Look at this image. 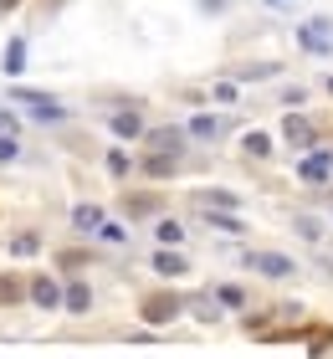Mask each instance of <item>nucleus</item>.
<instances>
[{
    "instance_id": "1",
    "label": "nucleus",
    "mask_w": 333,
    "mask_h": 359,
    "mask_svg": "<svg viewBox=\"0 0 333 359\" xmlns=\"http://www.w3.org/2000/svg\"><path fill=\"white\" fill-rule=\"evenodd\" d=\"M139 313H144V323H175L179 318V298L175 292H149L139 303Z\"/></svg>"
},
{
    "instance_id": "2",
    "label": "nucleus",
    "mask_w": 333,
    "mask_h": 359,
    "mask_svg": "<svg viewBox=\"0 0 333 359\" xmlns=\"http://www.w3.org/2000/svg\"><path fill=\"white\" fill-rule=\"evenodd\" d=\"M297 41H303L313 57H328V52H333V21H328V15H318V21H308L303 31H297Z\"/></svg>"
},
{
    "instance_id": "3",
    "label": "nucleus",
    "mask_w": 333,
    "mask_h": 359,
    "mask_svg": "<svg viewBox=\"0 0 333 359\" xmlns=\"http://www.w3.org/2000/svg\"><path fill=\"white\" fill-rule=\"evenodd\" d=\"M282 134H287V144H297V149H318V123L313 118H303V113H287V118H282Z\"/></svg>"
},
{
    "instance_id": "4",
    "label": "nucleus",
    "mask_w": 333,
    "mask_h": 359,
    "mask_svg": "<svg viewBox=\"0 0 333 359\" xmlns=\"http://www.w3.org/2000/svg\"><path fill=\"white\" fill-rule=\"evenodd\" d=\"M328 175H333V154L328 149H308L303 165H297V180H308V185H328Z\"/></svg>"
},
{
    "instance_id": "5",
    "label": "nucleus",
    "mask_w": 333,
    "mask_h": 359,
    "mask_svg": "<svg viewBox=\"0 0 333 359\" xmlns=\"http://www.w3.org/2000/svg\"><path fill=\"white\" fill-rule=\"evenodd\" d=\"M144 149L149 154H185V128H149Z\"/></svg>"
},
{
    "instance_id": "6",
    "label": "nucleus",
    "mask_w": 333,
    "mask_h": 359,
    "mask_svg": "<svg viewBox=\"0 0 333 359\" xmlns=\"http://www.w3.org/2000/svg\"><path fill=\"white\" fill-rule=\"evenodd\" d=\"M246 267L261 272V277H297V267L282 252H252V257H246Z\"/></svg>"
},
{
    "instance_id": "7",
    "label": "nucleus",
    "mask_w": 333,
    "mask_h": 359,
    "mask_svg": "<svg viewBox=\"0 0 333 359\" xmlns=\"http://www.w3.org/2000/svg\"><path fill=\"white\" fill-rule=\"evenodd\" d=\"M26 292H31V303H36V308H62V283H57V277H31V283H26Z\"/></svg>"
},
{
    "instance_id": "8",
    "label": "nucleus",
    "mask_w": 333,
    "mask_h": 359,
    "mask_svg": "<svg viewBox=\"0 0 333 359\" xmlns=\"http://www.w3.org/2000/svg\"><path fill=\"white\" fill-rule=\"evenodd\" d=\"M11 97H15V103H26V108H31V113H36V118H41V123H57V118H62V108H57V103H46V93H31V88H15Z\"/></svg>"
},
{
    "instance_id": "9",
    "label": "nucleus",
    "mask_w": 333,
    "mask_h": 359,
    "mask_svg": "<svg viewBox=\"0 0 333 359\" xmlns=\"http://www.w3.org/2000/svg\"><path fill=\"white\" fill-rule=\"evenodd\" d=\"M190 205L195 210H236L241 201L231 190H190Z\"/></svg>"
},
{
    "instance_id": "10",
    "label": "nucleus",
    "mask_w": 333,
    "mask_h": 359,
    "mask_svg": "<svg viewBox=\"0 0 333 359\" xmlns=\"http://www.w3.org/2000/svg\"><path fill=\"white\" fill-rule=\"evenodd\" d=\"M139 170H144L149 180H170V175L179 170V154H149V149H144V165H139Z\"/></svg>"
},
{
    "instance_id": "11",
    "label": "nucleus",
    "mask_w": 333,
    "mask_h": 359,
    "mask_svg": "<svg viewBox=\"0 0 333 359\" xmlns=\"http://www.w3.org/2000/svg\"><path fill=\"white\" fill-rule=\"evenodd\" d=\"M62 308H67V313H88V308H93V287L88 283H67L62 287Z\"/></svg>"
},
{
    "instance_id": "12",
    "label": "nucleus",
    "mask_w": 333,
    "mask_h": 359,
    "mask_svg": "<svg viewBox=\"0 0 333 359\" xmlns=\"http://www.w3.org/2000/svg\"><path fill=\"white\" fill-rule=\"evenodd\" d=\"M185 267H190V262L179 257V247H159V252H154V272H159V277H179Z\"/></svg>"
},
{
    "instance_id": "13",
    "label": "nucleus",
    "mask_w": 333,
    "mask_h": 359,
    "mask_svg": "<svg viewBox=\"0 0 333 359\" xmlns=\"http://www.w3.org/2000/svg\"><path fill=\"white\" fill-rule=\"evenodd\" d=\"M108 128H113L118 139H144V118H139V113H113Z\"/></svg>"
},
{
    "instance_id": "14",
    "label": "nucleus",
    "mask_w": 333,
    "mask_h": 359,
    "mask_svg": "<svg viewBox=\"0 0 333 359\" xmlns=\"http://www.w3.org/2000/svg\"><path fill=\"white\" fill-rule=\"evenodd\" d=\"M190 134H195V139H221V134H226V118L200 113V118H190Z\"/></svg>"
},
{
    "instance_id": "15",
    "label": "nucleus",
    "mask_w": 333,
    "mask_h": 359,
    "mask_svg": "<svg viewBox=\"0 0 333 359\" xmlns=\"http://www.w3.org/2000/svg\"><path fill=\"white\" fill-rule=\"evenodd\" d=\"M72 226H77V231H103V210H97V205H77Z\"/></svg>"
},
{
    "instance_id": "16",
    "label": "nucleus",
    "mask_w": 333,
    "mask_h": 359,
    "mask_svg": "<svg viewBox=\"0 0 333 359\" xmlns=\"http://www.w3.org/2000/svg\"><path fill=\"white\" fill-rule=\"evenodd\" d=\"M0 67H6V77L21 72V67H26V41H11V46H6V62H0Z\"/></svg>"
},
{
    "instance_id": "17",
    "label": "nucleus",
    "mask_w": 333,
    "mask_h": 359,
    "mask_svg": "<svg viewBox=\"0 0 333 359\" xmlns=\"http://www.w3.org/2000/svg\"><path fill=\"white\" fill-rule=\"evenodd\" d=\"M123 210H128V216H149V210H159V195H128Z\"/></svg>"
},
{
    "instance_id": "18",
    "label": "nucleus",
    "mask_w": 333,
    "mask_h": 359,
    "mask_svg": "<svg viewBox=\"0 0 333 359\" xmlns=\"http://www.w3.org/2000/svg\"><path fill=\"white\" fill-rule=\"evenodd\" d=\"M246 154H252V159H266V154H272V139H266L261 128H252V134H246Z\"/></svg>"
},
{
    "instance_id": "19",
    "label": "nucleus",
    "mask_w": 333,
    "mask_h": 359,
    "mask_svg": "<svg viewBox=\"0 0 333 359\" xmlns=\"http://www.w3.org/2000/svg\"><path fill=\"white\" fill-rule=\"evenodd\" d=\"M215 303H226V308H246V287H241V283H226L221 292H215Z\"/></svg>"
},
{
    "instance_id": "20",
    "label": "nucleus",
    "mask_w": 333,
    "mask_h": 359,
    "mask_svg": "<svg viewBox=\"0 0 333 359\" xmlns=\"http://www.w3.org/2000/svg\"><path fill=\"white\" fill-rule=\"evenodd\" d=\"M185 241V226L179 221H159V247H179Z\"/></svg>"
},
{
    "instance_id": "21",
    "label": "nucleus",
    "mask_w": 333,
    "mask_h": 359,
    "mask_svg": "<svg viewBox=\"0 0 333 359\" xmlns=\"http://www.w3.org/2000/svg\"><path fill=\"white\" fill-rule=\"evenodd\" d=\"M36 247H41V241H36V231H21V236H11V252H15V257H31Z\"/></svg>"
},
{
    "instance_id": "22",
    "label": "nucleus",
    "mask_w": 333,
    "mask_h": 359,
    "mask_svg": "<svg viewBox=\"0 0 333 359\" xmlns=\"http://www.w3.org/2000/svg\"><path fill=\"white\" fill-rule=\"evenodd\" d=\"M297 236H303V241H318V236H323V226L313 221V216H297Z\"/></svg>"
},
{
    "instance_id": "23",
    "label": "nucleus",
    "mask_w": 333,
    "mask_h": 359,
    "mask_svg": "<svg viewBox=\"0 0 333 359\" xmlns=\"http://www.w3.org/2000/svg\"><path fill=\"white\" fill-rule=\"evenodd\" d=\"M108 170H113V175H128V154L113 149V154H108Z\"/></svg>"
},
{
    "instance_id": "24",
    "label": "nucleus",
    "mask_w": 333,
    "mask_h": 359,
    "mask_svg": "<svg viewBox=\"0 0 333 359\" xmlns=\"http://www.w3.org/2000/svg\"><path fill=\"white\" fill-rule=\"evenodd\" d=\"M215 103H236V83H221V88H215Z\"/></svg>"
},
{
    "instance_id": "25",
    "label": "nucleus",
    "mask_w": 333,
    "mask_h": 359,
    "mask_svg": "<svg viewBox=\"0 0 333 359\" xmlns=\"http://www.w3.org/2000/svg\"><path fill=\"white\" fill-rule=\"evenodd\" d=\"M15 154H21V144H15V139L6 134V139H0V159H15Z\"/></svg>"
},
{
    "instance_id": "26",
    "label": "nucleus",
    "mask_w": 333,
    "mask_h": 359,
    "mask_svg": "<svg viewBox=\"0 0 333 359\" xmlns=\"http://www.w3.org/2000/svg\"><path fill=\"white\" fill-rule=\"evenodd\" d=\"M0 303H15V283L11 277H0Z\"/></svg>"
},
{
    "instance_id": "27",
    "label": "nucleus",
    "mask_w": 333,
    "mask_h": 359,
    "mask_svg": "<svg viewBox=\"0 0 333 359\" xmlns=\"http://www.w3.org/2000/svg\"><path fill=\"white\" fill-rule=\"evenodd\" d=\"M15 6H21V0H0V11H15Z\"/></svg>"
},
{
    "instance_id": "28",
    "label": "nucleus",
    "mask_w": 333,
    "mask_h": 359,
    "mask_svg": "<svg viewBox=\"0 0 333 359\" xmlns=\"http://www.w3.org/2000/svg\"><path fill=\"white\" fill-rule=\"evenodd\" d=\"M272 6H277V11H292V0H272Z\"/></svg>"
},
{
    "instance_id": "29",
    "label": "nucleus",
    "mask_w": 333,
    "mask_h": 359,
    "mask_svg": "<svg viewBox=\"0 0 333 359\" xmlns=\"http://www.w3.org/2000/svg\"><path fill=\"white\" fill-rule=\"evenodd\" d=\"M328 93H333V77H328Z\"/></svg>"
},
{
    "instance_id": "30",
    "label": "nucleus",
    "mask_w": 333,
    "mask_h": 359,
    "mask_svg": "<svg viewBox=\"0 0 333 359\" xmlns=\"http://www.w3.org/2000/svg\"><path fill=\"white\" fill-rule=\"evenodd\" d=\"M210 6H215V0H210Z\"/></svg>"
}]
</instances>
